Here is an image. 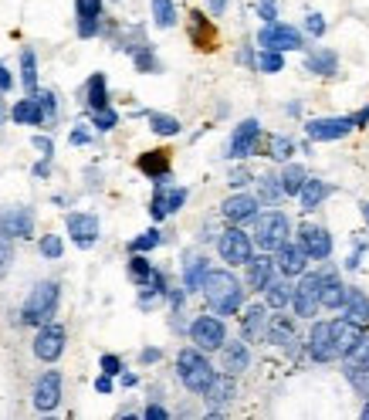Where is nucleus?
I'll use <instances>...</instances> for the list:
<instances>
[{"mask_svg": "<svg viewBox=\"0 0 369 420\" xmlns=\"http://www.w3.org/2000/svg\"><path fill=\"white\" fill-rule=\"evenodd\" d=\"M264 292H268V305H271V309H285V305L292 302L295 288L288 285V278H281V281H268Z\"/></svg>", "mask_w": 369, "mask_h": 420, "instance_id": "nucleus-33", "label": "nucleus"}, {"mask_svg": "<svg viewBox=\"0 0 369 420\" xmlns=\"http://www.w3.org/2000/svg\"><path fill=\"white\" fill-rule=\"evenodd\" d=\"M11 115H14V123H21V125H41V123H45V112H41V106H38V98H34V95L21 98Z\"/></svg>", "mask_w": 369, "mask_h": 420, "instance_id": "nucleus-26", "label": "nucleus"}, {"mask_svg": "<svg viewBox=\"0 0 369 420\" xmlns=\"http://www.w3.org/2000/svg\"><path fill=\"white\" fill-rule=\"evenodd\" d=\"M305 28L315 34V38H322V34H325V21H322L319 14H308V17H305Z\"/></svg>", "mask_w": 369, "mask_h": 420, "instance_id": "nucleus-51", "label": "nucleus"}, {"mask_svg": "<svg viewBox=\"0 0 369 420\" xmlns=\"http://www.w3.org/2000/svg\"><path fill=\"white\" fill-rule=\"evenodd\" d=\"M346 292H349V288H346L339 278H325L319 305H325V309H342V305H346Z\"/></svg>", "mask_w": 369, "mask_h": 420, "instance_id": "nucleus-29", "label": "nucleus"}, {"mask_svg": "<svg viewBox=\"0 0 369 420\" xmlns=\"http://www.w3.org/2000/svg\"><path fill=\"white\" fill-rule=\"evenodd\" d=\"M258 45L268 47V51H298L302 47V34L295 28H288V24L268 21V28H261V34H258Z\"/></svg>", "mask_w": 369, "mask_h": 420, "instance_id": "nucleus-8", "label": "nucleus"}, {"mask_svg": "<svg viewBox=\"0 0 369 420\" xmlns=\"http://www.w3.org/2000/svg\"><path fill=\"white\" fill-rule=\"evenodd\" d=\"M95 390H98V393H108V390H112V376L102 373L98 380H95Z\"/></svg>", "mask_w": 369, "mask_h": 420, "instance_id": "nucleus-56", "label": "nucleus"}, {"mask_svg": "<svg viewBox=\"0 0 369 420\" xmlns=\"http://www.w3.org/2000/svg\"><path fill=\"white\" fill-rule=\"evenodd\" d=\"M305 180H308L305 166L292 163V166H285V170H281V176H278V187H281V193H285V197H295L298 190L305 187Z\"/></svg>", "mask_w": 369, "mask_h": 420, "instance_id": "nucleus-27", "label": "nucleus"}, {"mask_svg": "<svg viewBox=\"0 0 369 420\" xmlns=\"http://www.w3.org/2000/svg\"><path fill=\"white\" fill-rule=\"evenodd\" d=\"M190 339H193L197 349L210 353V349H220V346H224V339H227V329H224V322L214 319V315H200V319L190 326Z\"/></svg>", "mask_w": 369, "mask_h": 420, "instance_id": "nucleus-6", "label": "nucleus"}, {"mask_svg": "<svg viewBox=\"0 0 369 420\" xmlns=\"http://www.w3.org/2000/svg\"><path fill=\"white\" fill-rule=\"evenodd\" d=\"M298 197H302V210H315L329 197V187H325L322 180H305V187L298 190Z\"/></svg>", "mask_w": 369, "mask_h": 420, "instance_id": "nucleus-31", "label": "nucleus"}, {"mask_svg": "<svg viewBox=\"0 0 369 420\" xmlns=\"http://www.w3.org/2000/svg\"><path fill=\"white\" fill-rule=\"evenodd\" d=\"M220 359H224V370H227V373H244L247 370V363H251V353H247V346L244 343H227V339H224V346H220Z\"/></svg>", "mask_w": 369, "mask_h": 420, "instance_id": "nucleus-21", "label": "nucleus"}, {"mask_svg": "<svg viewBox=\"0 0 369 420\" xmlns=\"http://www.w3.org/2000/svg\"><path fill=\"white\" fill-rule=\"evenodd\" d=\"M21 81H24L28 95L38 92V58H34V51H24V55H21Z\"/></svg>", "mask_w": 369, "mask_h": 420, "instance_id": "nucleus-35", "label": "nucleus"}, {"mask_svg": "<svg viewBox=\"0 0 369 420\" xmlns=\"http://www.w3.org/2000/svg\"><path fill=\"white\" fill-rule=\"evenodd\" d=\"M349 129H356L353 125V115H342V119H312V123L305 125L308 140L315 142H329V140H342Z\"/></svg>", "mask_w": 369, "mask_h": 420, "instance_id": "nucleus-10", "label": "nucleus"}, {"mask_svg": "<svg viewBox=\"0 0 369 420\" xmlns=\"http://www.w3.org/2000/svg\"><path fill=\"white\" fill-rule=\"evenodd\" d=\"M271 268H275V258H268V254L254 258L251 254V261H247V285L251 288H264L271 281Z\"/></svg>", "mask_w": 369, "mask_h": 420, "instance_id": "nucleus-24", "label": "nucleus"}, {"mask_svg": "<svg viewBox=\"0 0 369 420\" xmlns=\"http://www.w3.org/2000/svg\"><path fill=\"white\" fill-rule=\"evenodd\" d=\"M268 156H271V159H288V156H292V140L271 136V142H268Z\"/></svg>", "mask_w": 369, "mask_h": 420, "instance_id": "nucleus-41", "label": "nucleus"}, {"mask_svg": "<svg viewBox=\"0 0 369 420\" xmlns=\"http://www.w3.org/2000/svg\"><path fill=\"white\" fill-rule=\"evenodd\" d=\"M156 244H159V231H146V234H139L136 241L129 244V251H139V254H142V251H153Z\"/></svg>", "mask_w": 369, "mask_h": 420, "instance_id": "nucleus-43", "label": "nucleus"}, {"mask_svg": "<svg viewBox=\"0 0 369 420\" xmlns=\"http://www.w3.org/2000/svg\"><path fill=\"white\" fill-rule=\"evenodd\" d=\"M176 366H180V380H183L186 390H193V393H203V390L210 387V380H214V366L203 359L200 349H183L180 359H176Z\"/></svg>", "mask_w": 369, "mask_h": 420, "instance_id": "nucleus-4", "label": "nucleus"}, {"mask_svg": "<svg viewBox=\"0 0 369 420\" xmlns=\"http://www.w3.org/2000/svg\"><path fill=\"white\" fill-rule=\"evenodd\" d=\"M258 68L268 72V75H271V72H281V68H285V58H281L278 51H268V47H264L261 55H258Z\"/></svg>", "mask_w": 369, "mask_h": 420, "instance_id": "nucleus-40", "label": "nucleus"}, {"mask_svg": "<svg viewBox=\"0 0 369 420\" xmlns=\"http://www.w3.org/2000/svg\"><path fill=\"white\" fill-rule=\"evenodd\" d=\"M34 98H38V106H41V112H45V119H51L55 109H58V106H55V95L51 92H34Z\"/></svg>", "mask_w": 369, "mask_h": 420, "instance_id": "nucleus-47", "label": "nucleus"}, {"mask_svg": "<svg viewBox=\"0 0 369 420\" xmlns=\"http://www.w3.org/2000/svg\"><path fill=\"white\" fill-rule=\"evenodd\" d=\"M183 200H186V190H169V193L159 190L153 197V207H149V210H153L156 220H163V217H169V214H176V210L183 207Z\"/></svg>", "mask_w": 369, "mask_h": 420, "instance_id": "nucleus-22", "label": "nucleus"}, {"mask_svg": "<svg viewBox=\"0 0 369 420\" xmlns=\"http://www.w3.org/2000/svg\"><path fill=\"white\" fill-rule=\"evenodd\" d=\"M363 417H369V404H366V407H363Z\"/></svg>", "mask_w": 369, "mask_h": 420, "instance_id": "nucleus-64", "label": "nucleus"}, {"mask_svg": "<svg viewBox=\"0 0 369 420\" xmlns=\"http://www.w3.org/2000/svg\"><path fill=\"white\" fill-rule=\"evenodd\" d=\"M298 244H302V251H305L308 258H315V261H322V258L332 254V237H329V231L315 227V224H302V227H298Z\"/></svg>", "mask_w": 369, "mask_h": 420, "instance_id": "nucleus-9", "label": "nucleus"}, {"mask_svg": "<svg viewBox=\"0 0 369 420\" xmlns=\"http://www.w3.org/2000/svg\"><path fill=\"white\" fill-rule=\"evenodd\" d=\"M261 17L264 21H275V4L271 0H261Z\"/></svg>", "mask_w": 369, "mask_h": 420, "instance_id": "nucleus-59", "label": "nucleus"}, {"mask_svg": "<svg viewBox=\"0 0 369 420\" xmlns=\"http://www.w3.org/2000/svg\"><path fill=\"white\" fill-rule=\"evenodd\" d=\"M264 322H268V312H264V305H247V312L241 315V326H244L247 339H261V336H264Z\"/></svg>", "mask_w": 369, "mask_h": 420, "instance_id": "nucleus-28", "label": "nucleus"}, {"mask_svg": "<svg viewBox=\"0 0 369 420\" xmlns=\"http://www.w3.org/2000/svg\"><path fill=\"white\" fill-rule=\"evenodd\" d=\"M139 170L146 173V176H153L156 183L169 180V153L166 149H149V153H142L139 156Z\"/></svg>", "mask_w": 369, "mask_h": 420, "instance_id": "nucleus-20", "label": "nucleus"}, {"mask_svg": "<svg viewBox=\"0 0 369 420\" xmlns=\"http://www.w3.org/2000/svg\"><path fill=\"white\" fill-rule=\"evenodd\" d=\"M346 370H349V373H369V339L366 336L346 353Z\"/></svg>", "mask_w": 369, "mask_h": 420, "instance_id": "nucleus-30", "label": "nucleus"}, {"mask_svg": "<svg viewBox=\"0 0 369 420\" xmlns=\"http://www.w3.org/2000/svg\"><path fill=\"white\" fill-rule=\"evenodd\" d=\"M34 231V214L28 207H14L0 214V234L4 237H31Z\"/></svg>", "mask_w": 369, "mask_h": 420, "instance_id": "nucleus-13", "label": "nucleus"}, {"mask_svg": "<svg viewBox=\"0 0 369 420\" xmlns=\"http://www.w3.org/2000/svg\"><path fill=\"white\" fill-rule=\"evenodd\" d=\"M146 417H149V420H166L169 417V414H166V410H163V407H146Z\"/></svg>", "mask_w": 369, "mask_h": 420, "instance_id": "nucleus-55", "label": "nucleus"}, {"mask_svg": "<svg viewBox=\"0 0 369 420\" xmlns=\"http://www.w3.org/2000/svg\"><path fill=\"white\" fill-rule=\"evenodd\" d=\"M149 125H153L156 136H176L180 132V123L173 115H159V112H149Z\"/></svg>", "mask_w": 369, "mask_h": 420, "instance_id": "nucleus-39", "label": "nucleus"}, {"mask_svg": "<svg viewBox=\"0 0 369 420\" xmlns=\"http://www.w3.org/2000/svg\"><path fill=\"white\" fill-rule=\"evenodd\" d=\"M322 285H325V275H305V278L295 285L292 292V305L302 319H312L319 312V295H322Z\"/></svg>", "mask_w": 369, "mask_h": 420, "instance_id": "nucleus-5", "label": "nucleus"}, {"mask_svg": "<svg viewBox=\"0 0 369 420\" xmlns=\"http://www.w3.org/2000/svg\"><path fill=\"white\" fill-rule=\"evenodd\" d=\"M108 106V95H106V75H92L89 81V109H106Z\"/></svg>", "mask_w": 369, "mask_h": 420, "instance_id": "nucleus-37", "label": "nucleus"}, {"mask_svg": "<svg viewBox=\"0 0 369 420\" xmlns=\"http://www.w3.org/2000/svg\"><path fill=\"white\" fill-rule=\"evenodd\" d=\"M329 336H332L336 356H346V353L363 339V326H356V322H349V319H339V322H329Z\"/></svg>", "mask_w": 369, "mask_h": 420, "instance_id": "nucleus-15", "label": "nucleus"}, {"mask_svg": "<svg viewBox=\"0 0 369 420\" xmlns=\"http://www.w3.org/2000/svg\"><path fill=\"white\" fill-rule=\"evenodd\" d=\"M62 404V373L58 370H51L38 380V387H34V407L38 410H55V407Z\"/></svg>", "mask_w": 369, "mask_h": 420, "instance_id": "nucleus-12", "label": "nucleus"}, {"mask_svg": "<svg viewBox=\"0 0 369 420\" xmlns=\"http://www.w3.org/2000/svg\"><path fill=\"white\" fill-rule=\"evenodd\" d=\"M203 397H207V400H210L214 407L231 404V400H234V380H231V373H227V376H214V380H210V387L203 390Z\"/></svg>", "mask_w": 369, "mask_h": 420, "instance_id": "nucleus-25", "label": "nucleus"}, {"mask_svg": "<svg viewBox=\"0 0 369 420\" xmlns=\"http://www.w3.org/2000/svg\"><path fill=\"white\" fill-rule=\"evenodd\" d=\"M64 353V329L62 326H45L34 339V356L45 359V363H55V359Z\"/></svg>", "mask_w": 369, "mask_h": 420, "instance_id": "nucleus-11", "label": "nucleus"}, {"mask_svg": "<svg viewBox=\"0 0 369 420\" xmlns=\"http://www.w3.org/2000/svg\"><path fill=\"white\" fill-rule=\"evenodd\" d=\"M11 261H14V251H11V244H7V237L0 234V275L11 268Z\"/></svg>", "mask_w": 369, "mask_h": 420, "instance_id": "nucleus-48", "label": "nucleus"}, {"mask_svg": "<svg viewBox=\"0 0 369 420\" xmlns=\"http://www.w3.org/2000/svg\"><path fill=\"white\" fill-rule=\"evenodd\" d=\"M102 373H108V376L123 373V363H119V356H102Z\"/></svg>", "mask_w": 369, "mask_h": 420, "instance_id": "nucleus-50", "label": "nucleus"}, {"mask_svg": "<svg viewBox=\"0 0 369 420\" xmlns=\"http://www.w3.org/2000/svg\"><path fill=\"white\" fill-rule=\"evenodd\" d=\"M68 234H72V241L78 248H92L98 241V220L92 214H72L68 217Z\"/></svg>", "mask_w": 369, "mask_h": 420, "instance_id": "nucleus-16", "label": "nucleus"}, {"mask_svg": "<svg viewBox=\"0 0 369 420\" xmlns=\"http://www.w3.org/2000/svg\"><path fill=\"white\" fill-rule=\"evenodd\" d=\"M72 142H75V146H81V142H89V132H81V129H75V132H72Z\"/></svg>", "mask_w": 369, "mask_h": 420, "instance_id": "nucleus-61", "label": "nucleus"}, {"mask_svg": "<svg viewBox=\"0 0 369 420\" xmlns=\"http://www.w3.org/2000/svg\"><path fill=\"white\" fill-rule=\"evenodd\" d=\"M288 231H292L288 217L278 214V210H268V214H261V217L254 220V237H251V244H258L261 251H278L288 241Z\"/></svg>", "mask_w": 369, "mask_h": 420, "instance_id": "nucleus-3", "label": "nucleus"}, {"mask_svg": "<svg viewBox=\"0 0 369 420\" xmlns=\"http://www.w3.org/2000/svg\"><path fill=\"white\" fill-rule=\"evenodd\" d=\"M363 217L369 220V203H363Z\"/></svg>", "mask_w": 369, "mask_h": 420, "instance_id": "nucleus-63", "label": "nucleus"}, {"mask_svg": "<svg viewBox=\"0 0 369 420\" xmlns=\"http://www.w3.org/2000/svg\"><path fill=\"white\" fill-rule=\"evenodd\" d=\"M34 146H38V149H41V156H51V149H55V146H51V140H45V136H34Z\"/></svg>", "mask_w": 369, "mask_h": 420, "instance_id": "nucleus-54", "label": "nucleus"}, {"mask_svg": "<svg viewBox=\"0 0 369 420\" xmlns=\"http://www.w3.org/2000/svg\"><path fill=\"white\" fill-rule=\"evenodd\" d=\"M261 193H264V200H278V197H281L278 176H261Z\"/></svg>", "mask_w": 369, "mask_h": 420, "instance_id": "nucleus-46", "label": "nucleus"}, {"mask_svg": "<svg viewBox=\"0 0 369 420\" xmlns=\"http://www.w3.org/2000/svg\"><path fill=\"white\" fill-rule=\"evenodd\" d=\"M210 268H207V258H200V254H193V258H186V271H183V285L190 288V292H197L200 288L203 275H207Z\"/></svg>", "mask_w": 369, "mask_h": 420, "instance_id": "nucleus-32", "label": "nucleus"}, {"mask_svg": "<svg viewBox=\"0 0 369 420\" xmlns=\"http://www.w3.org/2000/svg\"><path fill=\"white\" fill-rule=\"evenodd\" d=\"M98 31V17H78V34L81 38H92Z\"/></svg>", "mask_w": 369, "mask_h": 420, "instance_id": "nucleus-49", "label": "nucleus"}, {"mask_svg": "<svg viewBox=\"0 0 369 420\" xmlns=\"http://www.w3.org/2000/svg\"><path fill=\"white\" fill-rule=\"evenodd\" d=\"M217 248H220V258L227 261V265H247L251 261V254H254V244H251V237L244 231H231L220 234V241H217Z\"/></svg>", "mask_w": 369, "mask_h": 420, "instance_id": "nucleus-7", "label": "nucleus"}, {"mask_svg": "<svg viewBox=\"0 0 369 420\" xmlns=\"http://www.w3.org/2000/svg\"><path fill=\"white\" fill-rule=\"evenodd\" d=\"M264 336L271 339L275 346H285V343H292L295 339V332H292V322L285 319V315H278L275 322H271V329H264Z\"/></svg>", "mask_w": 369, "mask_h": 420, "instance_id": "nucleus-36", "label": "nucleus"}, {"mask_svg": "<svg viewBox=\"0 0 369 420\" xmlns=\"http://www.w3.org/2000/svg\"><path fill=\"white\" fill-rule=\"evenodd\" d=\"M220 214L231 220V224H241V220H251L258 214V200L254 197H247V193H237V197H227L224 207H220Z\"/></svg>", "mask_w": 369, "mask_h": 420, "instance_id": "nucleus-19", "label": "nucleus"}, {"mask_svg": "<svg viewBox=\"0 0 369 420\" xmlns=\"http://www.w3.org/2000/svg\"><path fill=\"white\" fill-rule=\"evenodd\" d=\"M62 251H64V244L58 234H45V237H41V254H45V258H62Z\"/></svg>", "mask_w": 369, "mask_h": 420, "instance_id": "nucleus-42", "label": "nucleus"}, {"mask_svg": "<svg viewBox=\"0 0 369 420\" xmlns=\"http://www.w3.org/2000/svg\"><path fill=\"white\" fill-rule=\"evenodd\" d=\"M349 376H353L356 390H359V393H363V397L369 400V373H349Z\"/></svg>", "mask_w": 369, "mask_h": 420, "instance_id": "nucleus-52", "label": "nucleus"}, {"mask_svg": "<svg viewBox=\"0 0 369 420\" xmlns=\"http://www.w3.org/2000/svg\"><path fill=\"white\" fill-rule=\"evenodd\" d=\"M251 180H254V176H251L247 170H234L231 173V187H244V183H251Z\"/></svg>", "mask_w": 369, "mask_h": 420, "instance_id": "nucleus-53", "label": "nucleus"}, {"mask_svg": "<svg viewBox=\"0 0 369 420\" xmlns=\"http://www.w3.org/2000/svg\"><path fill=\"white\" fill-rule=\"evenodd\" d=\"M92 123L98 125V129H115V125H119V115L106 106V109H95L92 112Z\"/></svg>", "mask_w": 369, "mask_h": 420, "instance_id": "nucleus-44", "label": "nucleus"}, {"mask_svg": "<svg viewBox=\"0 0 369 420\" xmlns=\"http://www.w3.org/2000/svg\"><path fill=\"white\" fill-rule=\"evenodd\" d=\"M308 353H312V359H319V363H332V359H336L332 336H329V322L312 326V336H308Z\"/></svg>", "mask_w": 369, "mask_h": 420, "instance_id": "nucleus-18", "label": "nucleus"}, {"mask_svg": "<svg viewBox=\"0 0 369 420\" xmlns=\"http://www.w3.org/2000/svg\"><path fill=\"white\" fill-rule=\"evenodd\" d=\"M258 136H261V123L258 119H244V123L234 129V136H231V153L234 159H244L254 146H258Z\"/></svg>", "mask_w": 369, "mask_h": 420, "instance_id": "nucleus-14", "label": "nucleus"}, {"mask_svg": "<svg viewBox=\"0 0 369 420\" xmlns=\"http://www.w3.org/2000/svg\"><path fill=\"white\" fill-rule=\"evenodd\" d=\"M305 261H308V254L302 251V244H281L278 248V258H275V265H278V271L285 275V278H292V275H302L305 271Z\"/></svg>", "mask_w": 369, "mask_h": 420, "instance_id": "nucleus-17", "label": "nucleus"}, {"mask_svg": "<svg viewBox=\"0 0 369 420\" xmlns=\"http://www.w3.org/2000/svg\"><path fill=\"white\" fill-rule=\"evenodd\" d=\"M78 17H98L102 14V0H75Z\"/></svg>", "mask_w": 369, "mask_h": 420, "instance_id": "nucleus-45", "label": "nucleus"}, {"mask_svg": "<svg viewBox=\"0 0 369 420\" xmlns=\"http://www.w3.org/2000/svg\"><path fill=\"white\" fill-rule=\"evenodd\" d=\"M200 292L217 315H234L241 309V302H244V288H241V281L234 278L231 271H207L200 281Z\"/></svg>", "mask_w": 369, "mask_h": 420, "instance_id": "nucleus-1", "label": "nucleus"}, {"mask_svg": "<svg viewBox=\"0 0 369 420\" xmlns=\"http://www.w3.org/2000/svg\"><path fill=\"white\" fill-rule=\"evenodd\" d=\"M11 85H14V78H11V72H7V68L0 64V92H7Z\"/></svg>", "mask_w": 369, "mask_h": 420, "instance_id": "nucleus-57", "label": "nucleus"}, {"mask_svg": "<svg viewBox=\"0 0 369 420\" xmlns=\"http://www.w3.org/2000/svg\"><path fill=\"white\" fill-rule=\"evenodd\" d=\"M136 64L142 68V72H156V62L149 58V55H139V58H136Z\"/></svg>", "mask_w": 369, "mask_h": 420, "instance_id": "nucleus-58", "label": "nucleus"}, {"mask_svg": "<svg viewBox=\"0 0 369 420\" xmlns=\"http://www.w3.org/2000/svg\"><path fill=\"white\" fill-rule=\"evenodd\" d=\"M153 17L159 28H173V24H176V7H173V0H153Z\"/></svg>", "mask_w": 369, "mask_h": 420, "instance_id": "nucleus-38", "label": "nucleus"}, {"mask_svg": "<svg viewBox=\"0 0 369 420\" xmlns=\"http://www.w3.org/2000/svg\"><path fill=\"white\" fill-rule=\"evenodd\" d=\"M346 319L349 322H356V326H366L369 322V298L363 295V292H356V288H349L346 292Z\"/></svg>", "mask_w": 369, "mask_h": 420, "instance_id": "nucleus-23", "label": "nucleus"}, {"mask_svg": "<svg viewBox=\"0 0 369 420\" xmlns=\"http://www.w3.org/2000/svg\"><path fill=\"white\" fill-rule=\"evenodd\" d=\"M156 359H159V349H146L142 353V363H156Z\"/></svg>", "mask_w": 369, "mask_h": 420, "instance_id": "nucleus-62", "label": "nucleus"}, {"mask_svg": "<svg viewBox=\"0 0 369 420\" xmlns=\"http://www.w3.org/2000/svg\"><path fill=\"white\" fill-rule=\"evenodd\" d=\"M369 123V109H363V112H356L353 115V125H366Z\"/></svg>", "mask_w": 369, "mask_h": 420, "instance_id": "nucleus-60", "label": "nucleus"}, {"mask_svg": "<svg viewBox=\"0 0 369 420\" xmlns=\"http://www.w3.org/2000/svg\"><path fill=\"white\" fill-rule=\"evenodd\" d=\"M336 55L332 51H312L305 58V68L308 72H315V75H336Z\"/></svg>", "mask_w": 369, "mask_h": 420, "instance_id": "nucleus-34", "label": "nucleus"}, {"mask_svg": "<svg viewBox=\"0 0 369 420\" xmlns=\"http://www.w3.org/2000/svg\"><path fill=\"white\" fill-rule=\"evenodd\" d=\"M58 295H62V292H58L55 281H41L31 295H28V302H24L21 319H24L28 326H41V322H47V319L55 315V309H58Z\"/></svg>", "mask_w": 369, "mask_h": 420, "instance_id": "nucleus-2", "label": "nucleus"}]
</instances>
